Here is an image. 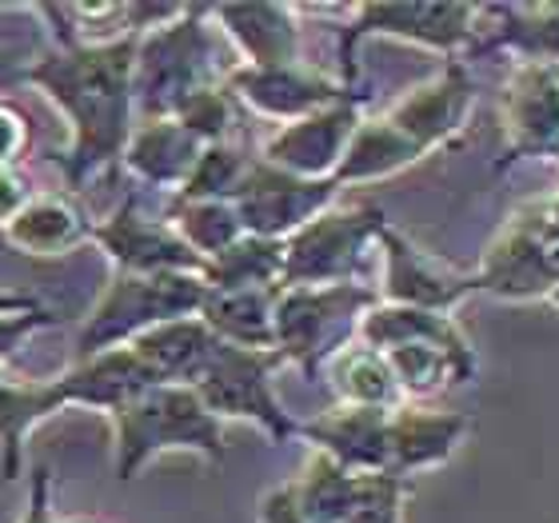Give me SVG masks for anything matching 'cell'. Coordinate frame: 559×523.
Listing matches in <instances>:
<instances>
[{
    "instance_id": "1",
    "label": "cell",
    "mask_w": 559,
    "mask_h": 523,
    "mask_svg": "<svg viewBox=\"0 0 559 523\" xmlns=\"http://www.w3.org/2000/svg\"><path fill=\"white\" fill-rule=\"evenodd\" d=\"M144 33L117 40H57L45 57L24 64L21 84L36 88L69 129L60 173L69 188H84L96 176L120 168L136 129V45Z\"/></svg>"
},
{
    "instance_id": "2",
    "label": "cell",
    "mask_w": 559,
    "mask_h": 523,
    "mask_svg": "<svg viewBox=\"0 0 559 523\" xmlns=\"http://www.w3.org/2000/svg\"><path fill=\"white\" fill-rule=\"evenodd\" d=\"M105 419L112 428V472L120 484L136 479L160 455H200L204 464H221L228 452L224 424L204 407L197 388H144Z\"/></svg>"
},
{
    "instance_id": "3",
    "label": "cell",
    "mask_w": 559,
    "mask_h": 523,
    "mask_svg": "<svg viewBox=\"0 0 559 523\" xmlns=\"http://www.w3.org/2000/svg\"><path fill=\"white\" fill-rule=\"evenodd\" d=\"M228 69L216 64V45H212L209 9H180L164 24L148 28L136 45V117H176L185 100L221 84Z\"/></svg>"
},
{
    "instance_id": "4",
    "label": "cell",
    "mask_w": 559,
    "mask_h": 523,
    "mask_svg": "<svg viewBox=\"0 0 559 523\" xmlns=\"http://www.w3.org/2000/svg\"><path fill=\"white\" fill-rule=\"evenodd\" d=\"M204 296H209V284H204V276H192V272H173V276L112 272L105 292L96 296V304L84 316L81 332H76V360L124 348V344H132L152 328L168 324V320L200 316Z\"/></svg>"
},
{
    "instance_id": "5",
    "label": "cell",
    "mask_w": 559,
    "mask_h": 523,
    "mask_svg": "<svg viewBox=\"0 0 559 523\" xmlns=\"http://www.w3.org/2000/svg\"><path fill=\"white\" fill-rule=\"evenodd\" d=\"M380 292L352 284H312L280 288L276 296V356L296 364L304 376H320L332 356L360 340V324Z\"/></svg>"
},
{
    "instance_id": "6",
    "label": "cell",
    "mask_w": 559,
    "mask_h": 523,
    "mask_svg": "<svg viewBox=\"0 0 559 523\" xmlns=\"http://www.w3.org/2000/svg\"><path fill=\"white\" fill-rule=\"evenodd\" d=\"M384 228L388 216L376 204H332L284 240V288L360 280L364 257Z\"/></svg>"
},
{
    "instance_id": "7",
    "label": "cell",
    "mask_w": 559,
    "mask_h": 523,
    "mask_svg": "<svg viewBox=\"0 0 559 523\" xmlns=\"http://www.w3.org/2000/svg\"><path fill=\"white\" fill-rule=\"evenodd\" d=\"M276 352H252V348H233L221 344L216 356L209 360L204 376H200L197 395L204 400L212 416L221 424H252L269 436L272 443H288L300 431V419H292V412L280 404L276 395Z\"/></svg>"
},
{
    "instance_id": "8",
    "label": "cell",
    "mask_w": 559,
    "mask_h": 523,
    "mask_svg": "<svg viewBox=\"0 0 559 523\" xmlns=\"http://www.w3.org/2000/svg\"><path fill=\"white\" fill-rule=\"evenodd\" d=\"M479 4H443V0H388V4H360L352 21L340 33V64H344V84L356 88V48L372 36L404 40V45L431 48V52H455L476 33Z\"/></svg>"
},
{
    "instance_id": "9",
    "label": "cell",
    "mask_w": 559,
    "mask_h": 523,
    "mask_svg": "<svg viewBox=\"0 0 559 523\" xmlns=\"http://www.w3.org/2000/svg\"><path fill=\"white\" fill-rule=\"evenodd\" d=\"M472 276L476 288L496 300H548L559 284V240H551L539 200L503 224Z\"/></svg>"
},
{
    "instance_id": "10",
    "label": "cell",
    "mask_w": 559,
    "mask_h": 523,
    "mask_svg": "<svg viewBox=\"0 0 559 523\" xmlns=\"http://www.w3.org/2000/svg\"><path fill=\"white\" fill-rule=\"evenodd\" d=\"M93 245L105 252L112 272L129 276H173L192 272L204 276V260L180 240L168 216H152L140 197H124L117 209L96 221Z\"/></svg>"
},
{
    "instance_id": "11",
    "label": "cell",
    "mask_w": 559,
    "mask_h": 523,
    "mask_svg": "<svg viewBox=\"0 0 559 523\" xmlns=\"http://www.w3.org/2000/svg\"><path fill=\"white\" fill-rule=\"evenodd\" d=\"M503 156L500 168L515 161L559 156V64H515L500 96Z\"/></svg>"
},
{
    "instance_id": "12",
    "label": "cell",
    "mask_w": 559,
    "mask_h": 523,
    "mask_svg": "<svg viewBox=\"0 0 559 523\" xmlns=\"http://www.w3.org/2000/svg\"><path fill=\"white\" fill-rule=\"evenodd\" d=\"M340 192L344 188L336 180H304V176L280 173V168L257 156V168H252L248 185L240 188V197L233 204L245 221L248 236H264V240L284 245L288 236L300 233L304 224L332 209Z\"/></svg>"
},
{
    "instance_id": "13",
    "label": "cell",
    "mask_w": 559,
    "mask_h": 523,
    "mask_svg": "<svg viewBox=\"0 0 559 523\" xmlns=\"http://www.w3.org/2000/svg\"><path fill=\"white\" fill-rule=\"evenodd\" d=\"M364 120V96H344L336 105L320 108L312 117L292 120V124H280L264 148H260V161L280 168V173L304 176V180H332L348 152L352 136Z\"/></svg>"
},
{
    "instance_id": "14",
    "label": "cell",
    "mask_w": 559,
    "mask_h": 523,
    "mask_svg": "<svg viewBox=\"0 0 559 523\" xmlns=\"http://www.w3.org/2000/svg\"><path fill=\"white\" fill-rule=\"evenodd\" d=\"M384 117L428 156V152L455 144L467 132L476 117V84L460 60H448L428 81L412 84Z\"/></svg>"
},
{
    "instance_id": "15",
    "label": "cell",
    "mask_w": 559,
    "mask_h": 523,
    "mask_svg": "<svg viewBox=\"0 0 559 523\" xmlns=\"http://www.w3.org/2000/svg\"><path fill=\"white\" fill-rule=\"evenodd\" d=\"M224 84L233 88L240 108L257 112L276 124H292L320 112V108L336 105L344 96H356L344 81H336L332 72H320L316 64H280V69H248V64H233Z\"/></svg>"
},
{
    "instance_id": "16",
    "label": "cell",
    "mask_w": 559,
    "mask_h": 523,
    "mask_svg": "<svg viewBox=\"0 0 559 523\" xmlns=\"http://www.w3.org/2000/svg\"><path fill=\"white\" fill-rule=\"evenodd\" d=\"M380 300L384 304H404V308H424V312H443L452 316L460 304L472 296L476 288V276H460L452 268L436 260L431 252L408 240V236L388 224L380 240Z\"/></svg>"
},
{
    "instance_id": "17",
    "label": "cell",
    "mask_w": 559,
    "mask_h": 523,
    "mask_svg": "<svg viewBox=\"0 0 559 523\" xmlns=\"http://www.w3.org/2000/svg\"><path fill=\"white\" fill-rule=\"evenodd\" d=\"M392 412H380V407H352L336 404L320 412L316 419L300 424V436L312 452L336 460L340 467L348 472H392Z\"/></svg>"
},
{
    "instance_id": "18",
    "label": "cell",
    "mask_w": 559,
    "mask_h": 523,
    "mask_svg": "<svg viewBox=\"0 0 559 523\" xmlns=\"http://www.w3.org/2000/svg\"><path fill=\"white\" fill-rule=\"evenodd\" d=\"M96 221L76 192H33V200L0 228V240L28 260H60L93 245Z\"/></svg>"
},
{
    "instance_id": "19",
    "label": "cell",
    "mask_w": 559,
    "mask_h": 523,
    "mask_svg": "<svg viewBox=\"0 0 559 523\" xmlns=\"http://www.w3.org/2000/svg\"><path fill=\"white\" fill-rule=\"evenodd\" d=\"M384 360L396 376L404 404H431L448 388L472 384V376H476V348L460 324L443 336L396 344L384 352Z\"/></svg>"
},
{
    "instance_id": "20",
    "label": "cell",
    "mask_w": 559,
    "mask_h": 523,
    "mask_svg": "<svg viewBox=\"0 0 559 523\" xmlns=\"http://www.w3.org/2000/svg\"><path fill=\"white\" fill-rule=\"evenodd\" d=\"M69 412L64 384L57 376H16L4 364L0 368V479L16 484L24 472V448L28 436L40 431L52 416Z\"/></svg>"
},
{
    "instance_id": "21",
    "label": "cell",
    "mask_w": 559,
    "mask_h": 523,
    "mask_svg": "<svg viewBox=\"0 0 559 523\" xmlns=\"http://www.w3.org/2000/svg\"><path fill=\"white\" fill-rule=\"evenodd\" d=\"M248 69H280L300 60V12L292 4H221L209 9Z\"/></svg>"
},
{
    "instance_id": "22",
    "label": "cell",
    "mask_w": 559,
    "mask_h": 523,
    "mask_svg": "<svg viewBox=\"0 0 559 523\" xmlns=\"http://www.w3.org/2000/svg\"><path fill=\"white\" fill-rule=\"evenodd\" d=\"M472 431V416L440 404H400L392 412V472L396 476H416L428 467L448 464L460 443Z\"/></svg>"
},
{
    "instance_id": "23",
    "label": "cell",
    "mask_w": 559,
    "mask_h": 523,
    "mask_svg": "<svg viewBox=\"0 0 559 523\" xmlns=\"http://www.w3.org/2000/svg\"><path fill=\"white\" fill-rule=\"evenodd\" d=\"M200 152H204V144L176 117H152V120H136L129 148L120 156V168L136 185L168 188L176 197L185 188L188 176H192V168H197Z\"/></svg>"
},
{
    "instance_id": "24",
    "label": "cell",
    "mask_w": 559,
    "mask_h": 523,
    "mask_svg": "<svg viewBox=\"0 0 559 523\" xmlns=\"http://www.w3.org/2000/svg\"><path fill=\"white\" fill-rule=\"evenodd\" d=\"M124 348H132V356H136V364L144 368L152 384L192 388L216 356L221 340L212 336V328L200 316H185V320H168V324L152 328Z\"/></svg>"
},
{
    "instance_id": "25",
    "label": "cell",
    "mask_w": 559,
    "mask_h": 523,
    "mask_svg": "<svg viewBox=\"0 0 559 523\" xmlns=\"http://www.w3.org/2000/svg\"><path fill=\"white\" fill-rule=\"evenodd\" d=\"M60 384H64L69 412H100V416H112L120 404H129L132 395H140L144 388H156L136 364L132 348H112L100 352V356H88V360H72L60 372Z\"/></svg>"
},
{
    "instance_id": "26",
    "label": "cell",
    "mask_w": 559,
    "mask_h": 523,
    "mask_svg": "<svg viewBox=\"0 0 559 523\" xmlns=\"http://www.w3.org/2000/svg\"><path fill=\"white\" fill-rule=\"evenodd\" d=\"M276 292L245 288V292H216L209 288L200 304V320L212 328V336L233 348L276 352Z\"/></svg>"
},
{
    "instance_id": "27",
    "label": "cell",
    "mask_w": 559,
    "mask_h": 523,
    "mask_svg": "<svg viewBox=\"0 0 559 523\" xmlns=\"http://www.w3.org/2000/svg\"><path fill=\"white\" fill-rule=\"evenodd\" d=\"M419 161H424V152H419L392 120L364 117L332 180H336L340 188L376 185V180H388V176L404 173V168H412V164H419Z\"/></svg>"
},
{
    "instance_id": "28",
    "label": "cell",
    "mask_w": 559,
    "mask_h": 523,
    "mask_svg": "<svg viewBox=\"0 0 559 523\" xmlns=\"http://www.w3.org/2000/svg\"><path fill=\"white\" fill-rule=\"evenodd\" d=\"M328 380H332V392H336L340 404L352 407H380V412H396L404 404L400 384L392 368H388L384 352L368 348V344H348V348L332 356L328 364Z\"/></svg>"
},
{
    "instance_id": "29",
    "label": "cell",
    "mask_w": 559,
    "mask_h": 523,
    "mask_svg": "<svg viewBox=\"0 0 559 523\" xmlns=\"http://www.w3.org/2000/svg\"><path fill=\"white\" fill-rule=\"evenodd\" d=\"M204 284L216 292L284 288V245L264 240V236H245L228 252L204 264Z\"/></svg>"
},
{
    "instance_id": "30",
    "label": "cell",
    "mask_w": 559,
    "mask_h": 523,
    "mask_svg": "<svg viewBox=\"0 0 559 523\" xmlns=\"http://www.w3.org/2000/svg\"><path fill=\"white\" fill-rule=\"evenodd\" d=\"M360 479H364L360 472H348V467H340L336 460H328V455L308 452V464H304L300 476L288 479V484H292V491H296L300 512L312 523H344L352 508H356Z\"/></svg>"
},
{
    "instance_id": "31",
    "label": "cell",
    "mask_w": 559,
    "mask_h": 523,
    "mask_svg": "<svg viewBox=\"0 0 559 523\" xmlns=\"http://www.w3.org/2000/svg\"><path fill=\"white\" fill-rule=\"evenodd\" d=\"M164 216L173 221L180 240H185L204 264L216 260L221 252H228L236 240L248 236L233 200H173Z\"/></svg>"
},
{
    "instance_id": "32",
    "label": "cell",
    "mask_w": 559,
    "mask_h": 523,
    "mask_svg": "<svg viewBox=\"0 0 559 523\" xmlns=\"http://www.w3.org/2000/svg\"><path fill=\"white\" fill-rule=\"evenodd\" d=\"M496 28L488 45L512 48L536 64H559V4H524V9H491Z\"/></svg>"
},
{
    "instance_id": "33",
    "label": "cell",
    "mask_w": 559,
    "mask_h": 523,
    "mask_svg": "<svg viewBox=\"0 0 559 523\" xmlns=\"http://www.w3.org/2000/svg\"><path fill=\"white\" fill-rule=\"evenodd\" d=\"M257 168V156L245 144H209L200 152L197 168L185 180V188L173 200H236L240 188L248 185V176Z\"/></svg>"
},
{
    "instance_id": "34",
    "label": "cell",
    "mask_w": 559,
    "mask_h": 523,
    "mask_svg": "<svg viewBox=\"0 0 559 523\" xmlns=\"http://www.w3.org/2000/svg\"><path fill=\"white\" fill-rule=\"evenodd\" d=\"M240 117H245V108H240V100H236L233 88L224 81L200 88V93L192 96V100H185L180 112H176V120H180L204 148H209V144H228V140H236Z\"/></svg>"
},
{
    "instance_id": "35",
    "label": "cell",
    "mask_w": 559,
    "mask_h": 523,
    "mask_svg": "<svg viewBox=\"0 0 559 523\" xmlns=\"http://www.w3.org/2000/svg\"><path fill=\"white\" fill-rule=\"evenodd\" d=\"M404 503H408V479L396 472H368L360 479L356 508L344 523H404Z\"/></svg>"
},
{
    "instance_id": "36",
    "label": "cell",
    "mask_w": 559,
    "mask_h": 523,
    "mask_svg": "<svg viewBox=\"0 0 559 523\" xmlns=\"http://www.w3.org/2000/svg\"><path fill=\"white\" fill-rule=\"evenodd\" d=\"M57 324V312L52 308H40V312H21V316H0V368L16 356V352L28 344L33 336L48 332Z\"/></svg>"
},
{
    "instance_id": "37",
    "label": "cell",
    "mask_w": 559,
    "mask_h": 523,
    "mask_svg": "<svg viewBox=\"0 0 559 523\" xmlns=\"http://www.w3.org/2000/svg\"><path fill=\"white\" fill-rule=\"evenodd\" d=\"M28 144H33V120L24 117L21 105L0 96V168H16Z\"/></svg>"
},
{
    "instance_id": "38",
    "label": "cell",
    "mask_w": 559,
    "mask_h": 523,
    "mask_svg": "<svg viewBox=\"0 0 559 523\" xmlns=\"http://www.w3.org/2000/svg\"><path fill=\"white\" fill-rule=\"evenodd\" d=\"M57 520L60 512H57V496H52V467H36L16 523H57Z\"/></svg>"
},
{
    "instance_id": "39",
    "label": "cell",
    "mask_w": 559,
    "mask_h": 523,
    "mask_svg": "<svg viewBox=\"0 0 559 523\" xmlns=\"http://www.w3.org/2000/svg\"><path fill=\"white\" fill-rule=\"evenodd\" d=\"M260 523H312L308 515L300 512V503H296V491H292V484H280V488H272L264 500H260Z\"/></svg>"
},
{
    "instance_id": "40",
    "label": "cell",
    "mask_w": 559,
    "mask_h": 523,
    "mask_svg": "<svg viewBox=\"0 0 559 523\" xmlns=\"http://www.w3.org/2000/svg\"><path fill=\"white\" fill-rule=\"evenodd\" d=\"M28 200H33V188H28L21 168H0V228H4Z\"/></svg>"
},
{
    "instance_id": "41",
    "label": "cell",
    "mask_w": 559,
    "mask_h": 523,
    "mask_svg": "<svg viewBox=\"0 0 559 523\" xmlns=\"http://www.w3.org/2000/svg\"><path fill=\"white\" fill-rule=\"evenodd\" d=\"M45 300L33 296V292H21V288H9V284H0V316H21V312H40Z\"/></svg>"
},
{
    "instance_id": "42",
    "label": "cell",
    "mask_w": 559,
    "mask_h": 523,
    "mask_svg": "<svg viewBox=\"0 0 559 523\" xmlns=\"http://www.w3.org/2000/svg\"><path fill=\"white\" fill-rule=\"evenodd\" d=\"M24 64H28V60L12 57V52H0V88H12V84H21Z\"/></svg>"
},
{
    "instance_id": "43",
    "label": "cell",
    "mask_w": 559,
    "mask_h": 523,
    "mask_svg": "<svg viewBox=\"0 0 559 523\" xmlns=\"http://www.w3.org/2000/svg\"><path fill=\"white\" fill-rule=\"evenodd\" d=\"M539 212H544V224H548L551 240H559V188L548 200H539Z\"/></svg>"
},
{
    "instance_id": "44",
    "label": "cell",
    "mask_w": 559,
    "mask_h": 523,
    "mask_svg": "<svg viewBox=\"0 0 559 523\" xmlns=\"http://www.w3.org/2000/svg\"><path fill=\"white\" fill-rule=\"evenodd\" d=\"M57 523H100V520H88V515H60Z\"/></svg>"
},
{
    "instance_id": "45",
    "label": "cell",
    "mask_w": 559,
    "mask_h": 523,
    "mask_svg": "<svg viewBox=\"0 0 559 523\" xmlns=\"http://www.w3.org/2000/svg\"><path fill=\"white\" fill-rule=\"evenodd\" d=\"M548 304H551V308H559V284H556V292L548 296Z\"/></svg>"
}]
</instances>
